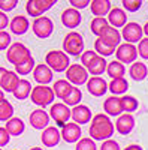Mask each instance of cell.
<instances>
[{
    "instance_id": "cell-40",
    "label": "cell",
    "mask_w": 148,
    "mask_h": 150,
    "mask_svg": "<svg viewBox=\"0 0 148 150\" xmlns=\"http://www.w3.org/2000/svg\"><path fill=\"white\" fill-rule=\"evenodd\" d=\"M123 8L127 12H138L142 8V0H123Z\"/></svg>"
},
{
    "instance_id": "cell-45",
    "label": "cell",
    "mask_w": 148,
    "mask_h": 150,
    "mask_svg": "<svg viewBox=\"0 0 148 150\" xmlns=\"http://www.w3.org/2000/svg\"><path fill=\"white\" fill-rule=\"evenodd\" d=\"M9 141H11V135H9V132L6 131L5 126H0V149L5 147V146H8Z\"/></svg>"
},
{
    "instance_id": "cell-53",
    "label": "cell",
    "mask_w": 148,
    "mask_h": 150,
    "mask_svg": "<svg viewBox=\"0 0 148 150\" xmlns=\"http://www.w3.org/2000/svg\"><path fill=\"white\" fill-rule=\"evenodd\" d=\"M29 150H43L42 147H32V149H29Z\"/></svg>"
},
{
    "instance_id": "cell-10",
    "label": "cell",
    "mask_w": 148,
    "mask_h": 150,
    "mask_svg": "<svg viewBox=\"0 0 148 150\" xmlns=\"http://www.w3.org/2000/svg\"><path fill=\"white\" fill-rule=\"evenodd\" d=\"M115 56H117V60L120 63H135L138 59V47H135L133 44H121L117 50H115Z\"/></svg>"
},
{
    "instance_id": "cell-20",
    "label": "cell",
    "mask_w": 148,
    "mask_h": 150,
    "mask_svg": "<svg viewBox=\"0 0 148 150\" xmlns=\"http://www.w3.org/2000/svg\"><path fill=\"white\" fill-rule=\"evenodd\" d=\"M135 117L133 114H121L117 122H115V131L120 134V135H129L133 129H135Z\"/></svg>"
},
{
    "instance_id": "cell-7",
    "label": "cell",
    "mask_w": 148,
    "mask_h": 150,
    "mask_svg": "<svg viewBox=\"0 0 148 150\" xmlns=\"http://www.w3.org/2000/svg\"><path fill=\"white\" fill-rule=\"evenodd\" d=\"M48 114L55 122L57 126L63 128L66 123H69V119L72 117V110L63 102H55V104L51 105Z\"/></svg>"
},
{
    "instance_id": "cell-8",
    "label": "cell",
    "mask_w": 148,
    "mask_h": 150,
    "mask_svg": "<svg viewBox=\"0 0 148 150\" xmlns=\"http://www.w3.org/2000/svg\"><path fill=\"white\" fill-rule=\"evenodd\" d=\"M32 30H33L36 38H39V39H46V38H49L54 32V23L49 17L42 15V17L36 18L33 21Z\"/></svg>"
},
{
    "instance_id": "cell-6",
    "label": "cell",
    "mask_w": 148,
    "mask_h": 150,
    "mask_svg": "<svg viewBox=\"0 0 148 150\" xmlns=\"http://www.w3.org/2000/svg\"><path fill=\"white\" fill-rule=\"evenodd\" d=\"M88 71L87 68H84L79 63H70V66L66 71V80L73 86H82V84H87L88 81Z\"/></svg>"
},
{
    "instance_id": "cell-42",
    "label": "cell",
    "mask_w": 148,
    "mask_h": 150,
    "mask_svg": "<svg viewBox=\"0 0 148 150\" xmlns=\"http://www.w3.org/2000/svg\"><path fill=\"white\" fill-rule=\"evenodd\" d=\"M12 38H11V33H8L6 30L0 32V51H5V50H8L12 44Z\"/></svg>"
},
{
    "instance_id": "cell-46",
    "label": "cell",
    "mask_w": 148,
    "mask_h": 150,
    "mask_svg": "<svg viewBox=\"0 0 148 150\" xmlns=\"http://www.w3.org/2000/svg\"><path fill=\"white\" fill-rule=\"evenodd\" d=\"M100 150H121V149H120V144L115 140L111 138V140H106V141L102 143Z\"/></svg>"
},
{
    "instance_id": "cell-1",
    "label": "cell",
    "mask_w": 148,
    "mask_h": 150,
    "mask_svg": "<svg viewBox=\"0 0 148 150\" xmlns=\"http://www.w3.org/2000/svg\"><path fill=\"white\" fill-rule=\"evenodd\" d=\"M115 125L111 122L109 116H106L105 112L96 114L91 119V126L88 129L90 138L94 141H106L111 140V137L114 135Z\"/></svg>"
},
{
    "instance_id": "cell-35",
    "label": "cell",
    "mask_w": 148,
    "mask_h": 150,
    "mask_svg": "<svg viewBox=\"0 0 148 150\" xmlns=\"http://www.w3.org/2000/svg\"><path fill=\"white\" fill-rule=\"evenodd\" d=\"M81 99H82V92L79 87H73L72 92L63 99V104H66L67 107H76L81 104Z\"/></svg>"
},
{
    "instance_id": "cell-38",
    "label": "cell",
    "mask_w": 148,
    "mask_h": 150,
    "mask_svg": "<svg viewBox=\"0 0 148 150\" xmlns=\"http://www.w3.org/2000/svg\"><path fill=\"white\" fill-rule=\"evenodd\" d=\"M34 68H36V65H34V59L30 57L29 60L22 62V63L15 65V72H17L18 75H29Z\"/></svg>"
},
{
    "instance_id": "cell-33",
    "label": "cell",
    "mask_w": 148,
    "mask_h": 150,
    "mask_svg": "<svg viewBox=\"0 0 148 150\" xmlns=\"http://www.w3.org/2000/svg\"><path fill=\"white\" fill-rule=\"evenodd\" d=\"M121 105H123V112L126 114H132L139 108V101L132 95H124L121 96Z\"/></svg>"
},
{
    "instance_id": "cell-2",
    "label": "cell",
    "mask_w": 148,
    "mask_h": 150,
    "mask_svg": "<svg viewBox=\"0 0 148 150\" xmlns=\"http://www.w3.org/2000/svg\"><path fill=\"white\" fill-rule=\"evenodd\" d=\"M45 65L51 68L53 72H66L67 68L70 66V59L65 51H58V50H53L48 51L45 56Z\"/></svg>"
},
{
    "instance_id": "cell-14",
    "label": "cell",
    "mask_w": 148,
    "mask_h": 150,
    "mask_svg": "<svg viewBox=\"0 0 148 150\" xmlns=\"http://www.w3.org/2000/svg\"><path fill=\"white\" fill-rule=\"evenodd\" d=\"M61 134V138H63L66 143H78L81 140V135H82V131H81V126L76 123H66L63 128L60 131Z\"/></svg>"
},
{
    "instance_id": "cell-5",
    "label": "cell",
    "mask_w": 148,
    "mask_h": 150,
    "mask_svg": "<svg viewBox=\"0 0 148 150\" xmlns=\"http://www.w3.org/2000/svg\"><path fill=\"white\" fill-rule=\"evenodd\" d=\"M30 57H33L32 53H30V50L24 45V44H21V42L12 44V45L8 48V51H6V59H8V62H9V63H12L14 66L22 63V62H26V60H29Z\"/></svg>"
},
{
    "instance_id": "cell-30",
    "label": "cell",
    "mask_w": 148,
    "mask_h": 150,
    "mask_svg": "<svg viewBox=\"0 0 148 150\" xmlns=\"http://www.w3.org/2000/svg\"><path fill=\"white\" fill-rule=\"evenodd\" d=\"M12 95H14L15 99H18V101H24V99H27L32 95V83L29 80H26V78H21L18 87L15 89V92Z\"/></svg>"
},
{
    "instance_id": "cell-49",
    "label": "cell",
    "mask_w": 148,
    "mask_h": 150,
    "mask_svg": "<svg viewBox=\"0 0 148 150\" xmlns=\"http://www.w3.org/2000/svg\"><path fill=\"white\" fill-rule=\"evenodd\" d=\"M124 150H144L139 144H130V146H127Z\"/></svg>"
},
{
    "instance_id": "cell-43",
    "label": "cell",
    "mask_w": 148,
    "mask_h": 150,
    "mask_svg": "<svg viewBox=\"0 0 148 150\" xmlns=\"http://www.w3.org/2000/svg\"><path fill=\"white\" fill-rule=\"evenodd\" d=\"M18 5V0H0V11L2 12H11L14 11Z\"/></svg>"
},
{
    "instance_id": "cell-48",
    "label": "cell",
    "mask_w": 148,
    "mask_h": 150,
    "mask_svg": "<svg viewBox=\"0 0 148 150\" xmlns=\"http://www.w3.org/2000/svg\"><path fill=\"white\" fill-rule=\"evenodd\" d=\"M9 18H8V15L5 14V12H2L0 11V32H3L8 26H9Z\"/></svg>"
},
{
    "instance_id": "cell-50",
    "label": "cell",
    "mask_w": 148,
    "mask_h": 150,
    "mask_svg": "<svg viewBox=\"0 0 148 150\" xmlns=\"http://www.w3.org/2000/svg\"><path fill=\"white\" fill-rule=\"evenodd\" d=\"M6 72H8V69H5L3 66H0V84H2V80H3V77H5Z\"/></svg>"
},
{
    "instance_id": "cell-37",
    "label": "cell",
    "mask_w": 148,
    "mask_h": 150,
    "mask_svg": "<svg viewBox=\"0 0 148 150\" xmlns=\"http://www.w3.org/2000/svg\"><path fill=\"white\" fill-rule=\"evenodd\" d=\"M94 51L97 53V56H100V57H108V56H112L115 53V48H111L108 47L106 44H103L100 39H96L94 42Z\"/></svg>"
},
{
    "instance_id": "cell-24",
    "label": "cell",
    "mask_w": 148,
    "mask_h": 150,
    "mask_svg": "<svg viewBox=\"0 0 148 150\" xmlns=\"http://www.w3.org/2000/svg\"><path fill=\"white\" fill-rule=\"evenodd\" d=\"M41 140L45 147H55L61 140V134L55 126H48L45 131H42Z\"/></svg>"
},
{
    "instance_id": "cell-22",
    "label": "cell",
    "mask_w": 148,
    "mask_h": 150,
    "mask_svg": "<svg viewBox=\"0 0 148 150\" xmlns=\"http://www.w3.org/2000/svg\"><path fill=\"white\" fill-rule=\"evenodd\" d=\"M9 29H11V32L14 33V35L21 36V35H24V33L29 32V29H30V21H29V18H27L26 15H17V17H14V18L11 20Z\"/></svg>"
},
{
    "instance_id": "cell-16",
    "label": "cell",
    "mask_w": 148,
    "mask_h": 150,
    "mask_svg": "<svg viewBox=\"0 0 148 150\" xmlns=\"http://www.w3.org/2000/svg\"><path fill=\"white\" fill-rule=\"evenodd\" d=\"M103 111L109 117H120L123 112V105H121V98L118 96H109L103 101Z\"/></svg>"
},
{
    "instance_id": "cell-19",
    "label": "cell",
    "mask_w": 148,
    "mask_h": 150,
    "mask_svg": "<svg viewBox=\"0 0 148 150\" xmlns=\"http://www.w3.org/2000/svg\"><path fill=\"white\" fill-rule=\"evenodd\" d=\"M103 44H106L108 47H111V48H118L120 45H121V32L118 30V29H114V27H108L102 35H100V38H99Z\"/></svg>"
},
{
    "instance_id": "cell-23",
    "label": "cell",
    "mask_w": 148,
    "mask_h": 150,
    "mask_svg": "<svg viewBox=\"0 0 148 150\" xmlns=\"http://www.w3.org/2000/svg\"><path fill=\"white\" fill-rule=\"evenodd\" d=\"M90 9L94 18H105V15H108L112 9V5L109 0H91Z\"/></svg>"
},
{
    "instance_id": "cell-51",
    "label": "cell",
    "mask_w": 148,
    "mask_h": 150,
    "mask_svg": "<svg viewBox=\"0 0 148 150\" xmlns=\"http://www.w3.org/2000/svg\"><path fill=\"white\" fill-rule=\"evenodd\" d=\"M142 30H144V33L147 35V38H148V21L144 24V27H142Z\"/></svg>"
},
{
    "instance_id": "cell-25",
    "label": "cell",
    "mask_w": 148,
    "mask_h": 150,
    "mask_svg": "<svg viewBox=\"0 0 148 150\" xmlns=\"http://www.w3.org/2000/svg\"><path fill=\"white\" fill-rule=\"evenodd\" d=\"M20 75L15 72V71H8L5 74V77L2 80V84H0V89L3 92H8V93H14L15 89L20 84Z\"/></svg>"
},
{
    "instance_id": "cell-44",
    "label": "cell",
    "mask_w": 148,
    "mask_h": 150,
    "mask_svg": "<svg viewBox=\"0 0 148 150\" xmlns=\"http://www.w3.org/2000/svg\"><path fill=\"white\" fill-rule=\"evenodd\" d=\"M138 56L144 60H148V38H142V41L138 45Z\"/></svg>"
},
{
    "instance_id": "cell-28",
    "label": "cell",
    "mask_w": 148,
    "mask_h": 150,
    "mask_svg": "<svg viewBox=\"0 0 148 150\" xmlns=\"http://www.w3.org/2000/svg\"><path fill=\"white\" fill-rule=\"evenodd\" d=\"M129 89V83L126 78H115V80H111V83L108 84V90L112 93V96H118V95H123L127 92Z\"/></svg>"
},
{
    "instance_id": "cell-4",
    "label": "cell",
    "mask_w": 148,
    "mask_h": 150,
    "mask_svg": "<svg viewBox=\"0 0 148 150\" xmlns=\"http://www.w3.org/2000/svg\"><path fill=\"white\" fill-rule=\"evenodd\" d=\"M63 51L67 56H81L84 53V38L78 32H70L63 39Z\"/></svg>"
},
{
    "instance_id": "cell-32",
    "label": "cell",
    "mask_w": 148,
    "mask_h": 150,
    "mask_svg": "<svg viewBox=\"0 0 148 150\" xmlns=\"http://www.w3.org/2000/svg\"><path fill=\"white\" fill-rule=\"evenodd\" d=\"M73 89V86L67 81V80H57L55 84L53 86V90H54V95L55 98L58 99H65Z\"/></svg>"
},
{
    "instance_id": "cell-47",
    "label": "cell",
    "mask_w": 148,
    "mask_h": 150,
    "mask_svg": "<svg viewBox=\"0 0 148 150\" xmlns=\"http://www.w3.org/2000/svg\"><path fill=\"white\" fill-rule=\"evenodd\" d=\"M69 3H70V6L73 9L79 11V9H84V8H88L90 6V0H70Z\"/></svg>"
},
{
    "instance_id": "cell-31",
    "label": "cell",
    "mask_w": 148,
    "mask_h": 150,
    "mask_svg": "<svg viewBox=\"0 0 148 150\" xmlns=\"http://www.w3.org/2000/svg\"><path fill=\"white\" fill-rule=\"evenodd\" d=\"M106 74L111 77V80H115V78H124V74H126V66L120 63L118 60H112L108 63L106 68Z\"/></svg>"
},
{
    "instance_id": "cell-54",
    "label": "cell",
    "mask_w": 148,
    "mask_h": 150,
    "mask_svg": "<svg viewBox=\"0 0 148 150\" xmlns=\"http://www.w3.org/2000/svg\"><path fill=\"white\" fill-rule=\"evenodd\" d=\"M0 150H3V149H0Z\"/></svg>"
},
{
    "instance_id": "cell-52",
    "label": "cell",
    "mask_w": 148,
    "mask_h": 150,
    "mask_svg": "<svg viewBox=\"0 0 148 150\" xmlns=\"http://www.w3.org/2000/svg\"><path fill=\"white\" fill-rule=\"evenodd\" d=\"M2 101H5V92L0 89V102H2Z\"/></svg>"
},
{
    "instance_id": "cell-55",
    "label": "cell",
    "mask_w": 148,
    "mask_h": 150,
    "mask_svg": "<svg viewBox=\"0 0 148 150\" xmlns=\"http://www.w3.org/2000/svg\"><path fill=\"white\" fill-rule=\"evenodd\" d=\"M15 150H17V149H15Z\"/></svg>"
},
{
    "instance_id": "cell-21",
    "label": "cell",
    "mask_w": 148,
    "mask_h": 150,
    "mask_svg": "<svg viewBox=\"0 0 148 150\" xmlns=\"http://www.w3.org/2000/svg\"><path fill=\"white\" fill-rule=\"evenodd\" d=\"M108 23L111 27L114 29H118V27H124L127 24V14L124 9L121 8H112L111 9V12L108 14Z\"/></svg>"
},
{
    "instance_id": "cell-39",
    "label": "cell",
    "mask_w": 148,
    "mask_h": 150,
    "mask_svg": "<svg viewBox=\"0 0 148 150\" xmlns=\"http://www.w3.org/2000/svg\"><path fill=\"white\" fill-rule=\"evenodd\" d=\"M75 150H97V146H96V141L91 140L90 137H84L76 143Z\"/></svg>"
},
{
    "instance_id": "cell-12",
    "label": "cell",
    "mask_w": 148,
    "mask_h": 150,
    "mask_svg": "<svg viewBox=\"0 0 148 150\" xmlns=\"http://www.w3.org/2000/svg\"><path fill=\"white\" fill-rule=\"evenodd\" d=\"M49 114L46 111H43V108H38L30 112V117H29V122L32 125V128L38 129V131H45L48 126H49Z\"/></svg>"
},
{
    "instance_id": "cell-27",
    "label": "cell",
    "mask_w": 148,
    "mask_h": 150,
    "mask_svg": "<svg viewBox=\"0 0 148 150\" xmlns=\"http://www.w3.org/2000/svg\"><path fill=\"white\" fill-rule=\"evenodd\" d=\"M6 131L9 132L11 137H20L24 131H26V123L20 117H12L11 120L6 122Z\"/></svg>"
},
{
    "instance_id": "cell-15",
    "label": "cell",
    "mask_w": 148,
    "mask_h": 150,
    "mask_svg": "<svg viewBox=\"0 0 148 150\" xmlns=\"http://www.w3.org/2000/svg\"><path fill=\"white\" fill-rule=\"evenodd\" d=\"M82 21V15L81 12L73 9V8H67L61 12V23H63V26L67 27V29H75L78 27Z\"/></svg>"
},
{
    "instance_id": "cell-36",
    "label": "cell",
    "mask_w": 148,
    "mask_h": 150,
    "mask_svg": "<svg viewBox=\"0 0 148 150\" xmlns=\"http://www.w3.org/2000/svg\"><path fill=\"white\" fill-rule=\"evenodd\" d=\"M14 117V105L8 99L0 102V122H8Z\"/></svg>"
},
{
    "instance_id": "cell-26",
    "label": "cell",
    "mask_w": 148,
    "mask_h": 150,
    "mask_svg": "<svg viewBox=\"0 0 148 150\" xmlns=\"http://www.w3.org/2000/svg\"><path fill=\"white\" fill-rule=\"evenodd\" d=\"M129 74L132 80L135 81H144L147 77H148V68L144 62H135V63L130 65V69H129Z\"/></svg>"
},
{
    "instance_id": "cell-11",
    "label": "cell",
    "mask_w": 148,
    "mask_h": 150,
    "mask_svg": "<svg viewBox=\"0 0 148 150\" xmlns=\"http://www.w3.org/2000/svg\"><path fill=\"white\" fill-rule=\"evenodd\" d=\"M142 35H144L142 26L138 23H127L121 30V38L127 44H133V45L136 42L139 44L142 41Z\"/></svg>"
},
{
    "instance_id": "cell-29",
    "label": "cell",
    "mask_w": 148,
    "mask_h": 150,
    "mask_svg": "<svg viewBox=\"0 0 148 150\" xmlns=\"http://www.w3.org/2000/svg\"><path fill=\"white\" fill-rule=\"evenodd\" d=\"M106 68H108V62L105 60V57L97 56L87 66V71H88V74L93 75V77H99V75H102L103 72H106Z\"/></svg>"
},
{
    "instance_id": "cell-9",
    "label": "cell",
    "mask_w": 148,
    "mask_h": 150,
    "mask_svg": "<svg viewBox=\"0 0 148 150\" xmlns=\"http://www.w3.org/2000/svg\"><path fill=\"white\" fill-rule=\"evenodd\" d=\"M57 2L55 0H29L26 3V11L34 20L43 15V12L49 11Z\"/></svg>"
},
{
    "instance_id": "cell-18",
    "label": "cell",
    "mask_w": 148,
    "mask_h": 150,
    "mask_svg": "<svg viewBox=\"0 0 148 150\" xmlns=\"http://www.w3.org/2000/svg\"><path fill=\"white\" fill-rule=\"evenodd\" d=\"M87 90L90 95L100 98L108 92V83L102 78V77H91L87 81Z\"/></svg>"
},
{
    "instance_id": "cell-3",
    "label": "cell",
    "mask_w": 148,
    "mask_h": 150,
    "mask_svg": "<svg viewBox=\"0 0 148 150\" xmlns=\"http://www.w3.org/2000/svg\"><path fill=\"white\" fill-rule=\"evenodd\" d=\"M30 99L34 105L38 107H46V105H53V101L55 99L54 90L53 87H48V86H34L32 89V95Z\"/></svg>"
},
{
    "instance_id": "cell-17",
    "label": "cell",
    "mask_w": 148,
    "mask_h": 150,
    "mask_svg": "<svg viewBox=\"0 0 148 150\" xmlns=\"http://www.w3.org/2000/svg\"><path fill=\"white\" fill-rule=\"evenodd\" d=\"M73 123H76V125H85V123H88L91 122L93 116H91V110L87 107V105H84V104H79L76 107H73L72 108V117Z\"/></svg>"
},
{
    "instance_id": "cell-13",
    "label": "cell",
    "mask_w": 148,
    "mask_h": 150,
    "mask_svg": "<svg viewBox=\"0 0 148 150\" xmlns=\"http://www.w3.org/2000/svg\"><path fill=\"white\" fill-rule=\"evenodd\" d=\"M53 75H54V72L45 63L36 65V68L33 69V78L38 83V86H48L53 81Z\"/></svg>"
},
{
    "instance_id": "cell-41",
    "label": "cell",
    "mask_w": 148,
    "mask_h": 150,
    "mask_svg": "<svg viewBox=\"0 0 148 150\" xmlns=\"http://www.w3.org/2000/svg\"><path fill=\"white\" fill-rule=\"evenodd\" d=\"M96 57H97V53L94 51V50H93V51H91V50H90V51H84L81 54V65L84 68H87Z\"/></svg>"
},
{
    "instance_id": "cell-34",
    "label": "cell",
    "mask_w": 148,
    "mask_h": 150,
    "mask_svg": "<svg viewBox=\"0 0 148 150\" xmlns=\"http://www.w3.org/2000/svg\"><path fill=\"white\" fill-rule=\"evenodd\" d=\"M109 27V23L106 18H93L90 23V30L93 35H96L97 38H100V35Z\"/></svg>"
}]
</instances>
